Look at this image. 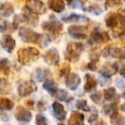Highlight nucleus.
I'll return each instance as SVG.
<instances>
[{
  "mask_svg": "<svg viewBox=\"0 0 125 125\" xmlns=\"http://www.w3.org/2000/svg\"><path fill=\"white\" fill-rule=\"evenodd\" d=\"M29 24V16L28 14H20V15H16L14 17V21H13V27L15 29L19 27L21 24Z\"/></svg>",
  "mask_w": 125,
  "mask_h": 125,
  "instance_id": "obj_19",
  "label": "nucleus"
},
{
  "mask_svg": "<svg viewBox=\"0 0 125 125\" xmlns=\"http://www.w3.org/2000/svg\"><path fill=\"white\" fill-rule=\"evenodd\" d=\"M105 25L107 27L111 28V29H114L115 27L117 26V23H118V17H117V14L111 13L106 15L105 19Z\"/></svg>",
  "mask_w": 125,
  "mask_h": 125,
  "instance_id": "obj_20",
  "label": "nucleus"
},
{
  "mask_svg": "<svg viewBox=\"0 0 125 125\" xmlns=\"http://www.w3.org/2000/svg\"><path fill=\"white\" fill-rule=\"evenodd\" d=\"M117 17H118V21L121 24L123 27L125 28V11H120L117 13Z\"/></svg>",
  "mask_w": 125,
  "mask_h": 125,
  "instance_id": "obj_41",
  "label": "nucleus"
},
{
  "mask_svg": "<svg viewBox=\"0 0 125 125\" xmlns=\"http://www.w3.org/2000/svg\"><path fill=\"white\" fill-rule=\"evenodd\" d=\"M1 45L8 53H11L15 47V40L10 35H4L1 39Z\"/></svg>",
  "mask_w": 125,
  "mask_h": 125,
  "instance_id": "obj_14",
  "label": "nucleus"
},
{
  "mask_svg": "<svg viewBox=\"0 0 125 125\" xmlns=\"http://www.w3.org/2000/svg\"><path fill=\"white\" fill-rule=\"evenodd\" d=\"M66 3H67L68 4H71V3H73V0H66Z\"/></svg>",
  "mask_w": 125,
  "mask_h": 125,
  "instance_id": "obj_48",
  "label": "nucleus"
},
{
  "mask_svg": "<svg viewBox=\"0 0 125 125\" xmlns=\"http://www.w3.org/2000/svg\"><path fill=\"white\" fill-rule=\"evenodd\" d=\"M15 106V102L8 98H0V111L11 110Z\"/></svg>",
  "mask_w": 125,
  "mask_h": 125,
  "instance_id": "obj_26",
  "label": "nucleus"
},
{
  "mask_svg": "<svg viewBox=\"0 0 125 125\" xmlns=\"http://www.w3.org/2000/svg\"><path fill=\"white\" fill-rule=\"evenodd\" d=\"M49 8L55 13H61L65 10L64 0H49Z\"/></svg>",
  "mask_w": 125,
  "mask_h": 125,
  "instance_id": "obj_17",
  "label": "nucleus"
},
{
  "mask_svg": "<svg viewBox=\"0 0 125 125\" xmlns=\"http://www.w3.org/2000/svg\"><path fill=\"white\" fill-rule=\"evenodd\" d=\"M123 3V0H105V9L108 10L109 8L121 6Z\"/></svg>",
  "mask_w": 125,
  "mask_h": 125,
  "instance_id": "obj_31",
  "label": "nucleus"
},
{
  "mask_svg": "<svg viewBox=\"0 0 125 125\" xmlns=\"http://www.w3.org/2000/svg\"><path fill=\"white\" fill-rule=\"evenodd\" d=\"M121 109H122V111H125V104L122 105V107H121Z\"/></svg>",
  "mask_w": 125,
  "mask_h": 125,
  "instance_id": "obj_49",
  "label": "nucleus"
},
{
  "mask_svg": "<svg viewBox=\"0 0 125 125\" xmlns=\"http://www.w3.org/2000/svg\"><path fill=\"white\" fill-rule=\"evenodd\" d=\"M88 11L91 12V13H94L95 15H99L100 14L102 13L103 10H102V9L98 4H92L91 6H89Z\"/></svg>",
  "mask_w": 125,
  "mask_h": 125,
  "instance_id": "obj_38",
  "label": "nucleus"
},
{
  "mask_svg": "<svg viewBox=\"0 0 125 125\" xmlns=\"http://www.w3.org/2000/svg\"><path fill=\"white\" fill-rule=\"evenodd\" d=\"M42 28L44 31L50 32L54 38L58 37L62 31L63 25L61 21L55 19L54 17H51L50 20L48 21H44L42 24Z\"/></svg>",
  "mask_w": 125,
  "mask_h": 125,
  "instance_id": "obj_3",
  "label": "nucleus"
},
{
  "mask_svg": "<svg viewBox=\"0 0 125 125\" xmlns=\"http://www.w3.org/2000/svg\"><path fill=\"white\" fill-rule=\"evenodd\" d=\"M70 70H71V67H70L69 64L64 63L60 69V76L61 77H67L70 74Z\"/></svg>",
  "mask_w": 125,
  "mask_h": 125,
  "instance_id": "obj_37",
  "label": "nucleus"
},
{
  "mask_svg": "<svg viewBox=\"0 0 125 125\" xmlns=\"http://www.w3.org/2000/svg\"><path fill=\"white\" fill-rule=\"evenodd\" d=\"M97 119H98V112H96L95 110H94V112L92 114V115L89 117V123L90 124H92V125H94V123H96L97 122Z\"/></svg>",
  "mask_w": 125,
  "mask_h": 125,
  "instance_id": "obj_42",
  "label": "nucleus"
},
{
  "mask_svg": "<svg viewBox=\"0 0 125 125\" xmlns=\"http://www.w3.org/2000/svg\"><path fill=\"white\" fill-rule=\"evenodd\" d=\"M43 88L45 90H47L51 95H55L56 92L58 91L57 89V85L56 83L51 79H46L43 83Z\"/></svg>",
  "mask_w": 125,
  "mask_h": 125,
  "instance_id": "obj_24",
  "label": "nucleus"
},
{
  "mask_svg": "<svg viewBox=\"0 0 125 125\" xmlns=\"http://www.w3.org/2000/svg\"><path fill=\"white\" fill-rule=\"evenodd\" d=\"M15 117L18 121H21V122H30L31 119V113L27 110V109L24 108L23 106L20 105L16 108L15 111Z\"/></svg>",
  "mask_w": 125,
  "mask_h": 125,
  "instance_id": "obj_11",
  "label": "nucleus"
},
{
  "mask_svg": "<svg viewBox=\"0 0 125 125\" xmlns=\"http://www.w3.org/2000/svg\"><path fill=\"white\" fill-rule=\"evenodd\" d=\"M118 63V72L121 75L125 76V64L124 63Z\"/></svg>",
  "mask_w": 125,
  "mask_h": 125,
  "instance_id": "obj_43",
  "label": "nucleus"
},
{
  "mask_svg": "<svg viewBox=\"0 0 125 125\" xmlns=\"http://www.w3.org/2000/svg\"><path fill=\"white\" fill-rule=\"evenodd\" d=\"M111 124L112 125H125V117L117 112V111L114 112L110 115Z\"/></svg>",
  "mask_w": 125,
  "mask_h": 125,
  "instance_id": "obj_22",
  "label": "nucleus"
},
{
  "mask_svg": "<svg viewBox=\"0 0 125 125\" xmlns=\"http://www.w3.org/2000/svg\"><path fill=\"white\" fill-rule=\"evenodd\" d=\"M8 27H9V23L7 21H3L2 24H0V31H7Z\"/></svg>",
  "mask_w": 125,
  "mask_h": 125,
  "instance_id": "obj_44",
  "label": "nucleus"
},
{
  "mask_svg": "<svg viewBox=\"0 0 125 125\" xmlns=\"http://www.w3.org/2000/svg\"><path fill=\"white\" fill-rule=\"evenodd\" d=\"M43 60L50 66H57L60 62V54L56 49L53 48L47 50L43 54Z\"/></svg>",
  "mask_w": 125,
  "mask_h": 125,
  "instance_id": "obj_8",
  "label": "nucleus"
},
{
  "mask_svg": "<svg viewBox=\"0 0 125 125\" xmlns=\"http://www.w3.org/2000/svg\"><path fill=\"white\" fill-rule=\"evenodd\" d=\"M10 91V88L8 82L4 79H1L0 80V94H9Z\"/></svg>",
  "mask_w": 125,
  "mask_h": 125,
  "instance_id": "obj_33",
  "label": "nucleus"
},
{
  "mask_svg": "<svg viewBox=\"0 0 125 125\" xmlns=\"http://www.w3.org/2000/svg\"><path fill=\"white\" fill-rule=\"evenodd\" d=\"M59 125H64V124H59Z\"/></svg>",
  "mask_w": 125,
  "mask_h": 125,
  "instance_id": "obj_52",
  "label": "nucleus"
},
{
  "mask_svg": "<svg viewBox=\"0 0 125 125\" xmlns=\"http://www.w3.org/2000/svg\"><path fill=\"white\" fill-rule=\"evenodd\" d=\"M83 50V45L81 43H77V42L70 43L66 47L65 57L67 61L75 62L80 58Z\"/></svg>",
  "mask_w": 125,
  "mask_h": 125,
  "instance_id": "obj_2",
  "label": "nucleus"
},
{
  "mask_svg": "<svg viewBox=\"0 0 125 125\" xmlns=\"http://www.w3.org/2000/svg\"><path fill=\"white\" fill-rule=\"evenodd\" d=\"M46 108H47V106H46V105L44 104V102L41 101V102H39V103H38V109H39L40 111H44Z\"/></svg>",
  "mask_w": 125,
  "mask_h": 125,
  "instance_id": "obj_45",
  "label": "nucleus"
},
{
  "mask_svg": "<svg viewBox=\"0 0 125 125\" xmlns=\"http://www.w3.org/2000/svg\"><path fill=\"white\" fill-rule=\"evenodd\" d=\"M68 125H84V115L80 112H73L68 120Z\"/></svg>",
  "mask_w": 125,
  "mask_h": 125,
  "instance_id": "obj_18",
  "label": "nucleus"
},
{
  "mask_svg": "<svg viewBox=\"0 0 125 125\" xmlns=\"http://www.w3.org/2000/svg\"><path fill=\"white\" fill-rule=\"evenodd\" d=\"M76 105H77V107L79 110H82V111H83V112H90L91 111V108L88 105L86 100H77V103H76Z\"/></svg>",
  "mask_w": 125,
  "mask_h": 125,
  "instance_id": "obj_32",
  "label": "nucleus"
},
{
  "mask_svg": "<svg viewBox=\"0 0 125 125\" xmlns=\"http://www.w3.org/2000/svg\"><path fill=\"white\" fill-rule=\"evenodd\" d=\"M117 111V104L116 103H112L109 105H105L103 106V112L105 115H111L112 113H113L114 112Z\"/></svg>",
  "mask_w": 125,
  "mask_h": 125,
  "instance_id": "obj_30",
  "label": "nucleus"
},
{
  "mask_svg": "<svg viewBox=\"0 0 125 125\" xmlns=\"http://www.w3.org/2000/svg\"><path fill=\"white\" fill-rule=\"evenodd\" d=\"M117 72H118V63L117 62H114L112 64L106 63L100 70V73L105 78H110L112 76L115 75Z\"/></svg>",
  "mask_w": 125,
  "mask_h": 125,
  "instance_id": "obj_10",
  "label": "nucleus"
},
{
  "mask_svg": "<svg viewBox=\"0 0 125 125\" xmlns=\"http://www.w3.org/2000/svg\"><path fill=\"white\" fill-rule=\"evenodd\" d=\"M72 7H73V9H79V10H87L85 9V7H84V4L83 3V1H81V0H73V3H71Z\"/></svg>",
  "mask_w": 125,
  "mask_h": 125,
  "instance_id": "obj_39",
  "label": "nucleus"
},
{
  "mask_svg": "<svg viewBox=\"0 0 125 125\" xmlns=\"http://www.w3.org/2000/svg\"><path fill=\"white\" fill-rule=\"evenodd\" d=\"M109 55L113 58L124 60L125 61V47L122 48H111L109 47Z\"/></svg>",
  "mask_w": 125,
  "mask_h": 125,
  "instance_id": "obj_21",
  "label": "nucleus"
},
{
  "mask_svg": "<svg viewBox=\"0 0 125 125\" xmlns=\"http://www.w3.org/2000/svg\"><path fill=\"white\" fill-rule=\"evenodd\" d=\"M50 74V72L46 68H38L35 72V79L38 82H43L46 77Z\"/></svg>",
  "mask_w": 125,
  "mask_h": 125,
  "instance_id": "obj_25",
  "label": "nucleus"
},
{
  "mask_svg": "<svg viewBox=\"0 0 125 125\" xmlns=\"http://www.w3.org/2000/svg\"><path fill=\"white\" fill-rule=\"evenodd\" d=\"M26 105H27L29 107H32V105H33V100H28V101H26Z\"/></svg>",
  "mask_w": 125,
  "mask_h": 125,
  "instance_id": "obj_46",
  "label": "nucleus"
},
{
  "mask_svg": "<svg viewBox=\"0 0 125 125\" xmlns=\"http://www.w3.org/2000/svg\"><path fill=\"white\" fill-rule=\"evenodd\" d=\"M100 60V54L98 53H93L90 54V61L88 64V68L90 71H96L97 63Z\"/></svg>",
  "mask_w": 125,
  "mask_h": 125,
  "instance_id": "obj_27",
  "label": "nucleus"
},
{
  "mask_svg": "<svg viewBox=\"0 0 125 125\" xmlns=\"http://www.w3.org/2000/svg\"><path fill=\"white\" fill-rule=\"evenodd\" d=\"M123 96H124V98L125 99V91H124V94H123Z\"/></svg>",
  "mask_w": 125,
  "mask_h": 125,
  "instance_id": "obj_50",
  "label": "nucleus"
},
{
  "mask_svg": "<svg viewBox=\"0 0 125 125\" xmlns=\"http://www.w3.org/2000/svg\"><path fill=\"white\" fill-rule=\"evenodd\" d=\"M53 112H54V116L60 121L65 120L66 117V112L64 109L63 105L57 101H54L52 105Z\"/></svg>",
  "mask_w": 125,
  "mask_h": 125,
  "instance_id": "obj_13",
  "label": "nucleus"
},
{
  "mask_svg": "<svg viewBox=\"0 0 125 125\" xmlns=\"http://www.w3.org/2000/svg\"><path fill=\"white\" fill-rule=\"evenodd\" d=\"M19 35H20L21 40L24 43H38V40L40 38L41 34L36 32L33 30L30 29L28 27H22L19 30Z\"/></svg>",
  "mask_w": 125,
  "mask_h": 125,
  "instance_id": "obj_4",
  "label": "nucleus"
},
{
  "mask_svg": "<svg viewBox=\"0 0 125 125\" xmlns=\"http://www.w3.org/2000/svg\"><path fill=\"white\" fill-rule=\"evenodd\" d=\"M56 99L62 100V101H66L68 98V92L65 89H60L55 94Z\"/></svg>",
  "mask_w": 125,
  "mask_h": 125,
  "instance_id": "obj_34",
  "label": "nucleus"
},
{
  "mask_svg": "<svg viewBox=\"0 0 125 125\" xmlns=\"http://www.w3.org/2000/svg\"><path fill=\"white\" fill-rule=\"evenodd\" d=\"M17 54H18L19 61L25 66H29L30 64L36 61L40 56L39 51L36 48H32V47L21 49Z\"/></svg>",
  "mask_w": 125,
  "mask_h": 125,
  "instance_id": "obj_1",
  "label": "nucleus"
},
{
  "mask_svg": "<svg viewBox=\"0 0 125 125\" xmlns=\"http://www.w3.org/2000/svg\"><path fill=\"white\" fill-rule=\"evenodd\" d=\"M37 90V86L34 81H24L18 86V94L21 97H26Z\"/></svg>",
  "mask_w": 125,
  "mask_h": 125,
  "instance_id": "obj_7",
  "label": "nucleus"
},
{
  "mask_svg": "<svg viewBox=\"0 0 125 125\" xmlns=\"http://www.w3.org/2000/svg\"><path fill=\"white\" fill-rule=\"evenodd\" d=\"M103 95H104V99L105 100L112 101V100H115L116 97H117V92H116V89L114 88L111 87L104 90Z\"/></svg>",
  "mask_w": 125,
  "mask_h": 125,
  "instance_id": "obj_28",
  "label": "nucleus"
},
{
  "mask_svg": "<svg viewBox=\"0 0 125 125\" xmlns=\"http://www.w3.org/2000/svg\"><path fill=\"white\" fill-rule=\"evenodd\" d=\"M50 41H51V38H50L49 35L41 34L39 40H38V44L39 45V47H41V48H45V47H47L49 44H50Z\"/></svg>",
  "mask_w": 125,
  "mask_h": 125,
  "instance_id": "obj_29",
  "label": "nucleus"
},
{
  "mask_svg": "<svg viewBox=\"0 0 125 125\" xmlns=\"http://www.w3.org/2000/svg\"><path fill=\"white\" fill-rule=\"evenodd\" d=\"M65 22L67 23H74V22H88L89 21V19L85 15H78V14H71L66 17L62 19Z\"/></svg>",
  "mask_w": 125,
  "mask_h": 125,
  "instance_id": "obj_16",
  "label": "nucleus"
},
{
  "mask_svg": "<svg viewBox=\"0 0 125 125\" xmlns=\"http://www.w3.org/2000/svg\"><path fill=\"white\" fill-rule=\"evenodd\" d=\"M14 9L13 5L10 3H4L0 6V14L3 15V17H9L14 13Z\"/></svg>",
  "mask_w": 125,
  "mask_h": 125,
  "instance_id": "obj_23",
  "label": "nucleus"
},
{
  "mask_svg": "<svg viewBox=\"0 0 125 125\" xmlns=\"http://www.w3.org/2000/svg\"><path fill=\"white\" fill-rule=\"evenodd\" d=\"M9 69H10V61L6 58H3V59L0 60V72H3L5 73H8Z\"/></svg>",
  "mask_w": 125,
  "mask_h": 125,
  "instance_id": "obj_35",
  "label": "nucleus"
},
{
  "mask_svg": "<svg viewBox=\"0 0 125 125\" xmlns=\"http://www.w3.org/2000/svg\"><path fill=\"white\" fill-rule=\"evenodd\" d=\"M95 125H106L105 124V122H104V121H99V122H96Z\"/></svg>",
  "mask_w": 125,
  "mask_h": 125,
  "instance_id": "obj_47",
  "label": "nucleus"
},
{
  "mask_svg": "<svg viewBox=\"0 0 125 125\" xmlns=\"http://www.w3.org/2000/svg\"><path fill=\"white\" fill-rule=\"evenodd\" d=\"M109 41H110V36L107 31H101L100 28H94L90 34L89 43L92 45H95L102 43H107Z\"/></svg>",
  "mask_w": 125,
  "mask_h": 125,
  "instance_id": "obj_5",
  "label": "nucleus"
},
{
  "mask_svg": "<svg viewBox=\"0 0 125 125\" xmlns=\"http://www.w3.org/2000/svg\"><path fill=\"white\" fill-rule=\"evenodd\" d=\"M85 84H84V91L85 92H90L94 89L97 86V80L93 75L87 73L85 75Z\"/></svg>",
  "mask_w": 125,
  "mask_h": 125,
  "instance_id": "obj_15",
  "label": "nucleus"
},
{
  "mask_svg": "<svg viewBox=\"0 0 125 125\" xmlns=\"http://www.w3.org/2000/svg\"><path fill=\"white\" fill-rule=\"evenodd\" d=\"M68 32L75 39H85L87 38L86 27L83 26H71L68 27Z\"/></svg>",
  "mask_w": 125,
  "mask_h": 125,
  "instance_id": "obj_9",
  "label": "nucleus"
},
{
  "mask_svg": "<svg viewBox=\"0 0 125 125\" xmlns=\"http://www.w3.org/2000/svg\"><path fill=\"white\" fill-rule=\"evenodd\" d=\"M104 95L100 91H97V92L94 93L90 95V98L94 103H97V104H100L102 103V99H103Z\"/></svg>",
  "mask_w": 125,
  "mask_h": 125,
  "instance_id": "obj_36",
  "label": "nucleus"
},
{
  "mask_svg": "<svg viewBox=\"0 0 125 125\" xmlns=\"http://www.w3.org/2000/svg\"><path fill=\"white\" fill-rule=\"evenodd\" d=\"M25 7L28 12L34 15H43L46 12V6L40 0H27Z\"/></svg>",
  "mask_w": 125,
  "mask_h": 125,
  "instance_id": "obj_6",
  "label": "nucleus"
},
{
  "mask_svg": "<svg viewBox=\"0 0 125 125\" xmlns=\"http://www.w3.org/2000/svg\"><path fill=\"white\" fill-rule=\"evenodd\" d=\"M81 1H86V0H81Z\"/></svg>",
  "mask_w": 125,
  "mask_h": 125,
  "instance_id": "obj_51",
  "label": "nucleus"
},
{
  "mask_svg": "<svg viewBox=\"0 0 125 125\" xmlns=\"http://www.w3.org/2000/svg\"><path fill=\"white\" fill-rule=\"evenodd\" d=\"M81 83L79 76L76 73H70L66 78V85L71 90H75Z\"/></svg>",
  "mask_w": 125,
  "mask_h": 125,
  "instance_id": "obj_12",
  "label": "nucleus"
},
{
  "mask_svg": "<svg viewBox=\"0 0 125 125\" xmlns=\"http://www.w3.org/2000/svg\"><path fill=\"white\" fill-rule=\"evenodd\" d=\"M124 2H125V0H124Z\"/></svg>",
  "mask_w": 125,
  "mask_h": 125,
  "instance_id": "obj_53",
  "label": "nucleus"
},
{
  "mask_svg": "<svg viewBox=\"0 0 125 125\" xmlns=\"http://www.w3.org/2000/svg\"><path fill=\"white\" fill-rule=\"evenodd\" d=\"M36 124L37 125H48L47 118L42 114H38L36 116Z\"/></svg>",
  "mask_w": 125,
  "mask_h": 125,
  "instance_id": "obj_40",
  "label": "nucleus"
}]
</instances>
